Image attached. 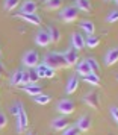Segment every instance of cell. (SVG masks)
Wrapping results in <instances>:
<instances>
[{
	"mask_svg": "<svg viewBox=\"0 0 118 135\" xmlns=\"http://www.w3.org/2000/svg\"><path fill=\"white\" fill-rule=\"evenodd\" d=\"M44 64H45L47 67L53 68V70L67 67V62H65V59H64V55L56 53V52H50V53H47L45 58H44Z\"/></svg>",
	"mask_w": 118,
	"mask_h": 135,
	"instance_id": "obj_1",
	"label": "cell"
},
{
	"mask_svg": "<svg viewBox=\"0 0 118 135\" xmlns=\"http://www.w3.org/2000/svg\"><path fill=\"white\" fill-rule=\"evenodd\" d=\"M39 64V56L37 50H27L23 55V65L29 68H35Z\"/></svg>",
	"mask_w": 118,
	"mask_h": 135,
	"instance_id": "obj_2",
	"label": "cell"
},
{
	"mask_svg": "<svg viewBox=\"0 0 118 135\" xmlns=\"http://www.w3.org/2000/svg\"><path fill=\"white\" fill-rule=\"evenodd\" d=\"M76 109V105L73 100H70V99H64L61 100L59 103H58V111L62 114V115H70V114H73Z\"/></svg>",
	"mask_w": 118,
	"mask_h": 135,
	"instance_id": "obj_3",
	"label": "cell"
},
{
	"mask_svg": "<svg viewBox=\"0 0 118 135\" xmlns=\"http://www.w3.org/2000/svg\"><path fill=\"white\" fill-rule=\"evenodd\" d=\"M77 8L76 6H67L64 8V11L61 12V20L65 21V23H71V21H74L77 18Z\"/></svg>",
	"mask_w": 118,
	"mask_h": 135,
	"instance_id": "obj_4",
	"label": "cell"
},
{
	"mask_svg": "<svg viewBox=\"0 0 118 135\" xmlns=\"http://www.w3.org/2000/svg\"><path fill=\"white\" fill-rule=\"evenodd\" d=\"M64 59H65V62H67V67L76 65V62H79V53H77V50L73 49V47H70L68 50H65Z\"/></svg>",
	"mask_w": 118,
	"mask_h": 135,
	"instance_id": "obj_5",
	"label": "cell"
},
{
	"mask_svg": "<svg viewBox=\"0 0 118 135\" xmlns=\"http://www.w3.org/2000/svg\"><path fill=\"white\" fill-rule=\"evenodd\" d=\"M17 120H15V126H17V134H23L24 132V129L27 128V114L24 112V109L20 112L18 115L15 117Z\"/></svg>",
	"mask_w": 118,
	"mask_h": 135,
	"instance_id": "obj_6",
	"label": "cell"
},
{
	"mask_svg": "<svg viewBox=\"0 0 118 135\" xmlns=\"http://www.w3.org/2000/svg\"><path fill=\"white\" fill-rule=\"evenodd\" d=\"M35 43L39 46V47H47L50 44V37L45 29H39L37 32V37H35Z\"/></svg>",
	"mask_w": 118,
	"mask_h": 135,
	"instance_id": "obj_7",
	"label": "cell"
},
{
	"mask_svg": "<svg viewBox=\"0 0 118 135\" xmlns=\"http://www.w3.org/2000/svg\"><path fill=\"white\" fill-rule=\"evenodd\" d=\"M70 126V122L67 120V117L62 115V117H58L52 122V128L55 131H65V129Z\"/></svg>",
	"mask_w": 118,
	"mask_h": 135,
	"instance_id": "obj_8",
	"label": "cell"
},
{
	"mask_svg": "<svg viewBox=\"0 0 118 135\" xmlns=\"http://www.w3.org/2000/svg\"><path fill=\"white\" fill-rule=\"evenodd\" d=\"M71 44H73V49L82 50L83 47H85V37H83L82 33L74 32V33L71 35Z\"/></svg>",
	"mask_w": 118,
	"mask_h": 135,
	"instance_id": "obj_9",
	"label": "cell"
},
{
	"mask_svg": "<svg viewBox=\"0 0 118 135\" xmlns=\"http://www.w3.org/2000/svg\"><path fill=\"white\" fill-rule=\"evenodd\" d=\"M37 8L38 6L33 0H24L21 5V9H20V14H35Z\"/></svg>",
	"mask_w": 118,
	"mask_h": 135,
	"instance_id": "obj_10",
	"label": "cell"
},
{
	"mask_svg": "<svg viewBox=\"0 0 118 135\" xmlns=\"http://www.w3.org/2000/svg\"><path fill=\"white\" fill-rule=\"evenodd\" d=\"M85 103H86L88 106L94 108V109H99L100 102H99V96H97V93H95V91L88 93L86 96H85Z\"/></svg>",
	"mask_w": 118,
	"mask_h": 135,
	"instance_id": "obj_11",
	"label": "cell"
},
{
	"mask_svg": "<svg viewBox=\"0 0 118 135\" xmlns=\"http://www.w3.org/2000/svg\"><path fill=\"white\" fill-rule=\"evenodd\" d=\"M23 91L27 93V94H30L32 97H35V96L43 93V86L38 85V84H27V85L23 86Z\"/></svg>",
	"mask_w": 118,
	"mask_h": 135,
	"instance_id": "obj_12",
	"label": "cell"
},
{
	"mask_svg": "<svg viewBox=\"0 0 118 135\" xmlns=\"http://www.w3.org/2000/svg\"><path fill=\"white\" fill-rule=\"evenodd\" d=\"M21 20H24L26 23H30L33 26H39L41 25V18L38 17L37 14H17Z\"/></svg>",
	"mask_w": 118,
	"mask_h": 135,
	"instance_id": "obj_13",
	"label": "cell"
},
{
	"mask_svg": "<svg viewBox=\"0 0 118 135\" xmlns=\"http://www.w3.org/2000/svg\"><path fill=\"white\" fill-rule=\"evenodd\" d=\"M76 128L79 129L80 132H88V131L91 129V118L88 115L80 117V118L77 120V126H76Z\"/></svg>",
	"mask_w": 118,
	"mask_h": 135,
	"instance_id": "obj_14",
	"label": "cell"
},
{
	"mask_svg": "<svg viewBox=\"0 0 118 135\" xmlns=\"http://www.w3.org/2000/svg\"><path fill=\"white\" fill-rule=\"evenodd\" d=\"M79 76H71L68 79V82H67V88H65V91H67V94H73V93H76V90L79 88Z\"/></svg>",
	"mask_w": 118,
	"mask_h": 135,
	"instance_id": "obj_15",
	"label": "cell"
},
{
	"mask_svg": "<svg viewBox=\"0 0 118 135\" xmlns=\"http://www.w3.org/2000/svg\"><path fill=\"white\" fill-rule=\"evenodd\" d=\"M106 65H114V64H117L118 62V47H114L111 49L107 53H106Z\"/></svg>",
	"mask_w": 118,
	"mask_h": 135,
	"instance_id": "obj_16",
	"label": "cell"
},
{
	"mask_svg": "<svg viewBox=\"0 0 118 135\" xmlns=\"http://www.w3.org/2000/svg\"><path fill=\"white\" fill-rule=\"evenodd\" d=\"M47 33H49V37H50V43H59L61 41V31L56 26H49Z\"/></svg>",
	"mask_w": 118,
	"mask_h": 135,
	"instance_id": "obj_17",
	"label": "cell"
},
{
	"mask_svg": "<svg viewBox=\"0 0 118 135\" xmlns=\"http://www.w3.org/2000/svg\"><path fill=\"white\" fill-rule=\"evenodd\" d=\"M76 71H77L79 76H86V74L91 73L86 59H83V61H80V62H77V64H76Z\"/></svg>",
	"mask_w": 118,
	"mask_h": 135,
	"instance_id": "obj_18",
	"label": "cell"
},
{
	"mask_svg": "<svg viewBox=\"0 0 118 135\" xmlns=\"http://www.w3.org/2000/svg\"><path fill=\"white\" fill-rule=\"evenodd\" d=\"M80 27L83 32H86V35H94V32H95V26L89 20H83L80 23Z\"/></svg>",
	"mask_w": 118,
	"mask_h": 135,
	"instance_id": "obj_19",
	"label": "cell"
},
{
	"mask_svg": "<svg viewBox=\"0 0 118 135\" xmlns=\"http://www.w3.org/2000/svg\"><path fill=\"white\" fill-rule=\"evenodd\" d=\"M99 44H100V38L95 37V35H88L85 38V46H88L89 49H95Z\"/></svg>",
	"mask_w": 118,
	"mask_h": 135,
	"instance_id": "obj_20",
	"label": "cell"
},
{
	"mask_svg": "<svg viewBox=\"0 0 118 135\" xmlns=\"http://www.w3.org/2000/svg\"><path fill=\"white\" fill-rule=\"evenodd\" d=\"M23 73H24V70H23V68H20V70H17V71H15V73L12 74V78H11V85H14V86L21 85Z\"/></svg>",
	"mask_w": 118,
	"mask_h": 135,
	"instance_id": "obj_21",
	"label": "cell"
},
{
	"mask_svg": "<svg viewBox=\"0 0 118 135\" xmlns=\"http://www.w3.org/2000/svg\"><path fill=\"white\" fill-rule=\"evenodd\" d=\"M76 8L80 9V11H83V12H89V11L93 9L89 0H76Z\"/></svg>",
	"mask_w": 118,
	"mask_h": 135,
	"instance_id": "obj_22",
	"label": "cell"
},
{
	"mask_svg": "<svg viewBox=\"0 0 118 135\" xmlns=\"http://www.w3.org/2000/svg\"><path fill=\"white\" fill-rule=\"evenodd\" d=\"M83 80H85L86 84H89V85H94V86L100 85V78H99V74L89 73V74H86V76H83Z\"/></svg>",
	"mask_w": 118,
	"mask_h": 135,
	"instance_id": "obj_23",
	"label": "cell"
},
{
	"mask_svg": "<svg viewBox=\"0 0 118 135\" xmlns=\"http://www.w3.org/2000/svg\"><path fill=\"white\" fill-rule=\"evenodd\" d=\"M86 62H88V65H89L91 73H94V74H99L100 73V65H99V62L95 61L94 58H86Z\"/></svg>",
	"mask_w": 118,
	"mask_h": 135,
	"instance_id": "obj_24",
	"label": "cell"
},
{
	"mask_svg": "<svg viewBox=\"0 0 118 135\" xmlns=\"http://www.w3.org/2000/svg\"><path fill=\"white\" fill-rule=\"evenodd\" d=\"M45 6H47V9H52V11L59 9L62 6V0H45Z\"/></svg>",
	"mask_w": 118,
	"mask_h": 135,
	"instance_id": "obj_25",
	"label": "cell"
},
{
	"mask_svg": "<svg viewBox=\"0 0 118 135\" xmlns=\"http://www.w3.org/2000/svg\"><path fill=\"white\" fill-rule=\"evenodd\" d=\"M50 96H47V94H43V93H41V94H38V96H35V97H33V100H35V102H37L38 105H47L50 102Z\"/></svg>",
	"mask_w": 118,
	"mask_h": 135,
	"instance_id": "obj_26",
	"label": "cell"
},
{
	"mask_svg": "<svg viewBox=\"0 0 118 135\" xmlns=\"http://www.w3.org/2000/svg\"><path fill=\"white\" fill-rule=\"evenodd\" d=\"M24 109V108H23V103H21V102H20V100H17V102H15V103L12 105V106H11V114H12V115H18L20 112H21V111Z\"/></svg>",
	"mask_w": 118,
	"mask_h": 135,
	"instance_id": "obj_27",
	"label": "cell"
},
{
	"mask_svg": "<svg viewBox=\"0 0 118 135\" xmlns=\"http://www.w3.org/2000/svg\"><path fill=\"white\" fill-rule=\"evenodd\" d=\"M33 70H35V73L38 74V78H45V71H47V65H45V64H38L37 67L33 68Z\"/></svg>",
	"mask_w": 118,
	"mask_h": 135,
	"instance_id": "obj_28",
	"label": "cell"
},
{
	"mask_svg": "<svg viewBox=\"0 0 118 135\" xmlns=\"http://www.w3.org/2000/svg\"><path fill=\"white\" fill-rule=\"evenodd\" d=\"M20 0H6L5 2V9L6 11H12V9H15L17 8V5H18Z\"/></svg>",
	"mask_w": 118,
	"mask_h": 135,
	"instance_id": "obj_29",
	"label": "cell"
},
{
	"mask_svg": "<svg viewBox=\"0 0 118 135\" xmlns=\"http://www.w3.org/2000/svg\"><path fill=\"white\" fill-rule=\"evenodd\" d=\"M64 135H80V131L76 128V126H68V128L64 131Z\"/></svg>",
	"mask_w": 118,
	"mask_h": 135,
	"instance_id": "obj_30",
	"label": "cell"
},
{
	"mask_svg": "<svg viewBox=\"0 0 118 135\" xmlns=\"http://www.w3.org/2000/svg\"><path fill=\"white\" fill-rule=\"evenodd\" d=\"M38 74L35 73V70L32 68V70H29V84H37L38 82Z\"/></svg>",
	"mask_w": 118,
	"mask_h": 135,
	"instance_id": "obj_31",
	"label": "cell"
},
{
	"mask_svg": "<svg viewBox=\"0 0 118 135\" xmlns=\"http://www.w3.org/2000/svg\"><path fill=\"white\" fill-rule=\"evenodd\" d=\"M106 21H107V23H115V21H118V11H112V12L107 15Z\"/></svg>",
	"mask_w": 118,
	"mask_h": 135,
	"instance_id": "obj_32",
	"label": "cell"
},
{
	"mask_svg": "<svg viewBox=\"0 0 118 135\" xmlns=\"http://www.w3.org/2000/svg\"><path fill=\"white\" fill-rule=\"evenodd\" d=\"M8 123V118H6V114L3 112V111H0V129H3L6 126Z\"/></svg>",
	"mask_w": 118,
	"mask_h": 135,
	"instance_id": "obj_33",
	"label": "cell"
},
{
	"mask_svg": "<svg viewBox=\"0 0 118 135\" xmlns=\"http://www.w3.org/2000/svg\"><path fill=\"white\" fill-rule=\"evenodd\" d=\"M111 115H112V118H114V122L118 124V108L117 106H112L111 108Z\"/></svg>",
	"mask_w": 118,
	"mask_h": 135,
	"instance_id": "obj_34",
	"label": "cell"
},
{
	"mask_svg": "<svg viewBox=\"0 0 118 135\" xmlns=\"http://www.w3.org/2000/svg\"><path fill=\"white\" fill-rule=\"evenodd\" d=\"M27 84H29V71H24L23 73V79H21V85L24 86Z\"/></svg>",
	"mask_w": 118,
	"mask_h": 135,
	"instance_id": "obj_35",
	"label": "cell"
},
{
	"mask_svg": "<svg viewBox=\"0 0 118 135\" xmlns=\"http://www.w3.org/2000/svg\"><path fill=\"white\" fill-rule=\"evenodd\" d=\"M55 76V70L53 68L47 67V71H45V78H53Z\"/></svg>",
	"mask_w": 118,
	"mask_h": 135,
	"instance_id": "obj_36",
	"label": "cell"
},
{
	"mask_svg": "<svg viewBox=\"0 0 118 135\" xmlns=\"http://www.w3.org/2000/svg\"><path fill=\"white\" fill-rule=\"evenodd\" d=\"M3 70H5V67H3V64H2V62H0V73H2V71H3Z\"/></svg>",
	"mask_w": 118,
	"mask_h": 135,
	"instance_id": "obj_37",
	"label": "cell"
},
{
	"mask_svg": "<svg viewBox=\"0 0 118 135\" xmlns=\"http://www.w3.org/2000/svg\"><path fill=\"white\" fill-rule=\"evenodd\" d=\"M27 135H35V134H27Z\"/></svg>",
	"mask_w": 118,
	"mask_h": 135,
	"instance_id": "obj_38",
	"label": "cell"
},
{
	"mask_svg": "<svg viewBox=\"0 0 118 135\" xmlns=\"http://www.w3.org/2000/svg\"><path fill=\"white\" fill-rule=\"evenodd\" d=\"M0 55H2V52H0Z\"/></svg>",
	"mask_w": 118,
	"mask_h": 135,
	"instance_id": "obj_39",
	"label": "cell"
},
{
	"mask_svg": "<svg viewBox=\"0 0 118 135\" xmlns=\"http://www.w3.org/2000/svg\"><path fill=\"white\" fill-rule=\"evenodd\" d=\"M117 2H118V0H117Z\"/></svg>",
	"mask_w": 118,
	"mask_h": 135,
	"instance_id": "obj_40",
	"label": "cell"
}]
</instances>
